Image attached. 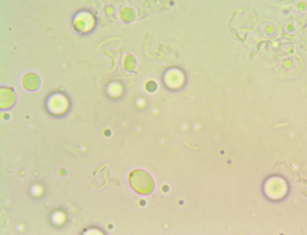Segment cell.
I'll use <instances>...</instances> for the list:
<instances>
[{
    "label": "cell",
    "instance_id": "cell-1",
    "mask_svg": "<svg viewBox=\"0 0 307 235\" xmlns=\"http://www.w3.org/2000/svg\"><path fill=\"white\" fill-rule=\"evenodd\" d=\"M130 184L135 191L140 193H147L152 187V182L147 173L141 170H135L129 177Z\"/></svg>",
    "mask_w": 307,
    "mask_h": 235
}]
</instances>
